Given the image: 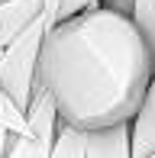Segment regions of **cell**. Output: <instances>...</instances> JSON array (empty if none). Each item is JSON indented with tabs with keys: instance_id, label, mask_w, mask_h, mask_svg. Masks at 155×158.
Masks as SVG:
<instances>
[{
	"instance_id": "cell-12",
	"label": "cell",
	"mask_w": 155,
	"mask_h": 158,
	"mask_svg": "<svg viewBox=\"0 0 155 158\" xmlns=\"http://www.w3.org/2000/svg\"><path fill=\"white\" fill-rule=\"evenodd\" d=\"M10 142H13V132H6V129H0V158L6 155V148H10Z\"/></svg>"
},
{
	"instance_id": "cell-9",
	"label": "cell",
	"mask_w": 155,
	"mask_h": 158,
	"mask_svg": "<svg viewBox=\"0 0 155 158\" xmlns=\"http://www.w3.org/2000/svg\"><path fill=\"white\" fill-rule=\"evenodd\" d=\"M0 129H6V132H13V135L29 129V123H26V113L10 100V94L3 90V84H0Z\"/></svg>"
},
{
	"instance_id": "cell-2",
	"label": "cell",
	"mask_w": 155,
	"mask_h": 158,
	"mask_svg": "<svg viewBox=\"0 0 155 158\" xmlns=\"http://www.w3.org/2000/svg\"><path fill=\"white\" fill-rule=\"evenodd\" d=\"M45 42V19H36L0 52V84L19 110H29L32 94L39 87V58Z\"/></svg>"
},
{
	"instance_id": "cell-1",
	"label": "cell",
	"mask_w": 155,
	"mask_h": 158,
	"mask_svg": "<svg viewBox=\"0 0 155 158\" xmlns=\"http://www.w3.org/2000/svg\"><path fill=\"white\" fill-rule=\"evenodd\" d=\"M152 74V55L132 16L107 3L58 19L42 42L39 77L61 123L81 129L132 119Z\"/></svg>"
},
{
	"instance_id": "cell-10",
	"label": "cell",
	"mask_w": 155,
	"mask_h": 158,
	"mask_svg": "<svg viewBox=\"0 0 155 158\" xmlns=\"http://www.w3.org/2000/svg\"><path fill=\"white\" fill-rule=\"evenodd\" d=\"M97 3H103V0H61L58 19H68V16H74V13H81V10H87V6H97Z\"/></svg>"
},
{
	"instance_id": "cell-11",
	"label": "cell",
	"mask_w": 155,
	"mask_h": 158,
	"mask_svg": "<svg viewBox=\"0 0 155 158\" xmlns=\"http://www.w3.org/2000/svg\"><path fill=\"white\" fill-rule=\"evenodd\" d=\"M58 10H61V0H42V19H45V32L58 23Z\"/></svg>"
},
{
	"instance_id": "cell-4",
	"label": "cell",
	"mask_w": 155,
	"mask_h": 158,
	"mask_svg": "<svg viewBox=\"0 0 155 158\" xmlns=\"http://www.w3.org/2000/svg\"><path fill=\"white\" fill-rule=\"evenodd\" d=\"M36 19H42V0H0V52Z\"/></svg>"
},
{
	"instance_id": "cell-6",
	"label": "cell",
	"mask_w": 155,
	"mask_h": 158,
	"mask_svg": "<svg viewBox=\"0 0 155 158\" xmlns=\"http://www.w3.org/2000/svg\"><path fill=\"white\" fill-rule=\"evenodd\" d=\"M48 158H87V129L71 126V123H58Z\"/></svg>"
},
{
	"instance_id": "cell-3",
	"label": "cell",
	"mask_w": 155,
	"mask_h": 158,
	"mask_svg": "<svg viewBox=\"0 0 155 158\" xmlns=\"http://www.w3.org/2000/svg\"><path fill=\"white\" fill-rule=\"evenodd\" d=\"M87 158H132V126L113 123L87 129Z\"/></svg>"
},
{
	"instance_id": "cell-5",
	"label": "cell",
	"mask_w": 155,
	"mask_h": 158,
	"mask_svg": "<svg viewBox=\"0 0 155 158\" xmlns=\"http://www.w3.org/2000/svg\"><path fill=\"white\" fill-rule=\"evenodd\" d=\"M129 126H132V158L152 155L155 152V74L142 94L136 116L129 119Z\"/></svg>"
},
{
	"instance_id": "cell-8",
	"label": "cell",
	"mask_w": 155,
	"mask_h": 158,
	"mask_svg": "<svg viewBox=\"0 0 155 158\" xmlns=\"http://www.w3.org/2000/svg\"><path fill=\"white\" fill-rule=\"evenodd\" d=\"M129 16H132V23H136V29L152 55V64H155V0H132Z\"/></svg>"
},
{
	"instance_id": "cell-7",
	"label": "cell",
	"mask_w": 155,
	"mask_h": 158,
	"mask_svg": "<svg viewBox=\"0 0 155 158\" xmlns=\"http://www.w3.org/2000/svg\"><path fill=\"white\" fill-rule=\"evenodd\" d=\"M52 135L45 132H36V129H26V132H16L10 142V148H6L3 158H48L52 152Z\"/></svg>"
}]
</instances>
